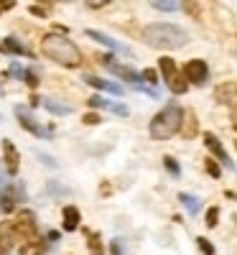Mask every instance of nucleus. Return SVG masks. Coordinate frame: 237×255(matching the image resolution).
Wrapping results in <instances>:
<instances>
[{
    "mask_svg": "<svg viewBox=\"0 0 237 255\" xmlns=\"http://www.w3.org/2000/svg\"><path fill=\"white\" fill-rule=\"evenodd\" d=\"M110 255H125V245H122V240H113L110 243Z\"/></svg>",
    "mask_w": 237,
    "mask_h": 255,
    "instance_id": "31",
    "label": "nucleus"
},
{
    "mask_svg": "<svg viewBox=\"0 0 237 255\" xmlns=\"http://www.w3.org/2000/svg\"><path fill=\"white\" fill-rule=\"evenodd\" d=\"M197 245H199V250H202L204 255H214V245H212L207 238H199V240H197Z\"/></svg>",
    "mask_w": 237,
    "mask_h": 255,
    "instance_id": "30",
    "label": "nucleus"
},
{
    "mask_svg": "<svg viewBox=\"0 0 237 255\" xmlns=\"http://www.w3.org/2000/svg\"><path fill=\"white\" fill-rule=\"evenodd\" d=\"M179 202L186 207V212H189V215H197V212L202 209V202L197 199V197H191V194H186V191H181V194H179Z\"/></svg>",
    "mask_w": 237,
    "mask_h": 255,
    "instance_id": "22",
    "label": "nucleus"
},
{
    "mask_svg": "<svg viewBox=\"0 0 237 255\" xmlns=\"http://www.w3.org/2000/svg\"><path fill=\"white\" fill-rule=\"evenodd\" d=\"M204 168H207V174H209L212 179H220V176H222V168H220V163L214 161V158H207V161H204Z\"/></svg>",
    "mask_w": 237,
    "mask_h": 255,
    "instance_id": "23",
    "label": "nucleus"
},
{
    "mask_svg": "<svg viewBox=\"0 0 237 255\" xmlns=\"http://www.w3.org/2000/svg\"><path fill=\"white\" fill-rule=\"evenodd\" d=\"M204 145L209 148V153L217 158L225 168H235V163H232V158L227 156V151H225V145L220 143V138L214 135V133H204Z\"/></svg>",
    "mask_w": 237,
    "mask_h": 255,
    "instance_id": "9",
    "label": "nucleus"
},
{
    "mask_svg": "<svg viewBox=\"0 0 237 255\" xmlns=\"http://www.w3.org/2000/svg\"><path fill=\"white\" fill-rule=\"evenodd\" d=\"M61 217H64V230L67 232H74L77 227H79V209L77 207H64L61 209Z\"/></svg>",
    "mask_w": 237,
    "mask_h": 255,
    "instance_id": "17",
    "label": "nucleus"
},
{
    "mask_svg": "<svg viewBox=\"0 0 237 255\" xmlns=\"http://www.w3.org/2000/svg\"><path fill=\"white\" fill-rule=\"evenodd\" d=\"M163 166L168 168V174H171V176H179V174H181L179 161H176V158H171V156H166V158H163Z\"/></svg>",
    "mask_w": 237,
    "mask_h": 255,
    "instance_id": "24",
    "label": "nucleus"
},
{
    "mask_svg": "<svg viewBox=\"0 0 237 255\" xmlns=\"http://www.w3.org/2000/svg\"><path fill=\"white\" fill-rule=\"evenodd\" d=\"M87 36L92 38V41H97V44H102V46H107L110 51H118V54H122V56H130V49H125L120 41H115V38H110L107 33H100V31H87Z\"/></svg>",
    "mask_w": 237,
    "mask_h": 255,
    "instance_id": "14",
    "label": "nucleus"
},
{
    "mask_svg": "<svg viewBox=\"0 0 237 255\" xmlns=\"http://www.w3.org/2000/svg\"><path fill=\"white\" fill-rule=\"evenodd\" d=\"M235 148H237V143H235Z\"/></svg>",
    "mask_w": 237,
    "mask_h": 255,
    "instance_id": "39",
    "label": "nucleus"
},
{
    "mask_svg": "<svg viewBox=\"0 0 237 255\" xmlns=\"http://www.w3.org/2000/svg\"><path fill=\"white\" fill-rule=\"evenodd\" d=\"M82 123H87V125H97L100 123V115H95V113H87L82 118Z\"/></svg>",
    "mask_w": 237,
    "mask_h": 255,
    "instance_id": "33",
    "label": "nucleus"
},
{
    "mask_svg": "<svg viewBox=\"0 0 237 255\" xmlns=\"http://www.w3.org/2000/svg\"><path fill=\"white\" fill-rule=\"evenodd\" d=\"M184 115H186V110L181 108L179 102H168L166 108H163L153 120H150V125H148L150 138H156V140H168V138H174L176 133H181Z\"/></svg>",
    "mask_w": 237,
    "mask_h": 255,
    "instance_id": "3",
    "label": "nucleus"
},
{
    "mask_svg": "<svg viewBox=\"0 0 237 255\" xmlns=\"http://www.w3.org/2000/svg\"><path fill=\"white\" fill-rule=\"evenodd\" d=\"M26 72H28V69H23L20 64H10V69H8V74L15 77V79H26Z\"/></svg>",
    "mask_w": 237,
    "mask_h": 255,
    "instance_id": "28",
    "label": "nucleus"
},
{
    "mask_svg": "<svg viewBox=\"0 0 237 255\" xmlns=\"http://www.w3.org/2000/svg\"><path fill=\"white\" fill-rule=\"evenodd\" d=\"M150 3H153V8H158V10H176L174 0H150Z\"/></svg>",
    "mask_w": 237,
    "mask_h": 255,
    "instance_id": "26",
    "label": "nucleus"
},
{
    "mask_svg": "<svg viewBox=\"0 0 237 255\" xmlns=\"http://www.w3.org/2000/svg\"><path fill=\"white\" fill-rule=\"evenodd\" d=\"M214 100L220 105L237 108V82H222L220 87H214Z\"/></svg>",
    "mask_w": 237,
    "mask_h": 255,
    "instance_id": "11",
    "label": "nucleus"
},
{
    "mask_svg": "<svg viewBox=\"0 0 237 255\" xmlns=\"http://www.w3.org/2000/svg\"><path fill=\"white\" fill-rule=\"evenodd\" d=\"M84 82L90 84V87H97L100 92H110V95H122V87L115 82H107V79H100L95 74H84Z\"/></svg>",
    "mask_w": 237,
    "mask_h": 255,
    "instance_id": "16",
    "label": "nucleus"
},
{
    "mask_svg": "<svg viewBox=\"0 0 237 255\" xmlns=\"http://www.w3.org/2000/svg\"><path fill=\"white\" fill-rule=\"evenodd\" d=\"M3 49L5 51H10V54H18V56H31V49H26L20 41L15 38V36H8L5 41H3Z\"/></svg>",
    "mask_w": 237,
    "mask_h": 255,
    "instance_id": "20",
    "label": "nucleus"
},
{
    "mask_svg": "<svg viewBox=\"0 0 237 255\" xmlns=\"http://www.w3.org/2000/svg\"><path fill=\"white\" fill-rule=\"evenodd\" d=\"M181 135H184L186 140H191V138H197V135H199V125H197V118H194V113H191V110H189V113L184 115Z\"/></svg>",
    "mask_w": 237,
    "mask_h": 255,
    "instance_id": "19",
    "label": "nucleus"
},
{
    "mask_svg": "<svg viewBox=\"0 0 237 255\" xmlns=\"http://www.w3.org/2000/svg\"><path fill=\"white\" fill-rule=\"evenodd\" d=\"M143 79L150 82V84H156V72H153V69H145V72H143Z\"/></svg>",
    "mask_w": 237,
    "mask_h": 255,
    "instance_id": "35",
    "label": "nucleus"
},
{
    "mask_svg": "<svg viewBox=\"0 0 237 255\" xmlns=\"http://www.w3.org/2000/svg\"><path fill=\"white\" fill-rule=\"evenodd\" d=\"M184 77L189 79V84H204L209 79V67H207V61L202 59H191L184 64Z\"/></svg>",
    "mask_w": 237,
    "mask_h": 255,
    "instance_id": "8",
    "label": "nucleus"
},
{
    "mask_svg": "<svg viewBox=\"0 0 237 255\" xmlns=\"http://www.w3.org/2000/svg\"><path fill=\"white\" fill-rule=\"evenodd\" d=\"M31 13H33V15H49V8H38V5H31Z\"/></svg>",
    "mask_w": 237,
    "mask_h": 255,
    "instance_id": "36",
    "label": "nucleus"
},
{
    "mask_svg": "<svg viewBox=\"0 0 237 255\" xmlns=\"http://www.w3.org/2000/svg\"><path fill=\"white\" fill-rule=\"evenodd\" d=\"M235 54H237V51H235Z\"/></svg>",
    "mask_w": 237,
    "mask_h": 255,
    "instance_id": "41",
    "label": "nucleus"
},
{
    "mask_svg": "<svg viewBox=\"0 0 237 255\" xmlns=\"http://www.w3.org/2000/svg\"><path fill=\"white\" fill-rule=\"evenodd\" d=\"M0 8H3V10H10V8H15V0H0Z\"/></svg>",
    "mask_w": 237,
    "mask_h": 255,
    "instance_id": "37",
    "label": "nucleus"
},
{
    "mask_svg": "<svg viewBox=\"0 0 237 255\" xmlns=\"http://www.w3.org/2000/svg\"><path fill=\"white\" fill-rule=\"evenodd\" d=\"M15 240H18L15 225L13 222H0V255H10Z\"/></svg>",
    "mask_w": 237,
    "mask_h": 255,
    "instance_id": "12",
    "label": "nucleus"
},
{
    "mask_svg": "<svg viewBox=\"0 0 237 255\" xmlns=\"http://www.w3.org/2000/svg\"><path fill=\"white\" fill-rule=\"evenodd\" d=\"M49 189H51V197H67V194H69V189L59 186L56 181H49Z\"/></svg>",
    "mask_w": 237,
    "mask_h": 255,
    "instance_id": "29",
    "label": "nucleus"
},
{
    "mask_svg": "<svg viewBox=\"0 0 237 255\" xmlns=\"http://www.w3.org/2000/svg\"><path fill=\"white\" fill-rule=\"evenodd\" d=\"M15 118H18L20 128H26L31 135H36V138H51V130H46V128L31 115L28 108H20V105H18V108H15Z\"/></svg>",
    "mask_w": 237,
    "mask_h": 255,
    "instance_id": "7",
    "label": "nucleus"
},
{
    "mask_svg": "<svg viewBox=\"0 0 237 255\" xmlns=\"http://www.w3.org/2000/svg\"><path fill=\"white\" fill-rule=\"evenodd\" d=\"M41 51H44V56H49L51 61H56L64 69L82 67V51L77 49L74 41L67 38L64 33H46L41 38Z\"/></svg>",
    "mask_w": 237,
    "mask_h": 255,
    "instance_id": "1",
    "label": "nucleus"
},
{
    "mask_svg": "<svg viewBox=\"0 0 237 255\" xmlns=\"http://www.w3.org/2000/svg\"><path fill=\"white\" fill-rule=\"evenodd\" d=\"M84 3H87L90 8H102V5L110 3V0H84Z\"/></svg>",
    "mask_w": 237,
    "mask_h": 255,
    "instance_id": "34",
    "label": "nucleus"
},
{
    "mask_svg": "<svg viewBox=\"0 0 237 255\" xmlns=\"http://www.w3.org/2000/svg\"><path fill=\"white\" fill-rule=\"evenodd\" d=\"M230 120H232V128L237 130V108H232V113H230Z\"/></svg>",
    "mask_w": 237,
    "mask_h": 255,
    "instance_id": "38",
    "label": "nucleus"
},
{
    "mask_svg": "<svg viewBox=\"0 0 237 255\" xmlns=\"http://www.w3.org/2000/svg\"><path fill=\"white\" fill-rule=\"evenodd\" d=\"M87 105H90V108H97V110H110V113H115V115H120V118H125V115H127V108H125V105L107 102V100H102L100 95L90 97V100H87Z\"/></svg>",
    "mask_w": 237,
    "mask_h": 255,
    "instance_id": "15",
    "label": "nucleus"
},
{
    "mask_svg": "<svg viewBox=\"0 0 237 255\" xmlns=\"http://www.w3.org/2000/svg\"><path fill=\"white\" fill-rule=\"evenodd\" d=\"M41 102H44V105H46V110L54 113V115H69V113H72V108H67L64 102H59V100H54V97H44Z\"/></svg>",
    "mask_w": 237,
    "mask_h": 255,
    "instance_id": "21",
    "label": "nucleus"
},
{
    "mask_svg": "<svg viewBox=\"0 0 237 255\" xmlns=\"http://www.w3.org/2000/svg\"><path fill=\"white\" fill-rule=\"evenodd\" d=\"M0 10H3V8H0Z\"/></svg>",
    "mask_w": 237,
    "mask_h": 255,
    "instance_id": "40",
    "label": "nucleus"
},
{
    "mask_svg": "<svg viewBox=\"0 0 237 255\" xmlns=\"http://www.w3.org/2000/svg\"><path fill=\"white\" fill-rule=\"evenodd\" d=\"M82 232H84V238H87L90 255H105V248H102V240H100L97 232H95V230H90V227H82Z\"/></svg>",
    "mask_w": 237,
    "mask_h": 255,
    "instance_id": "18",
    "label": "nucleus"
},
{
    "mask_svg": "<svg viewBox=\"0 0 237 255\" xmlns=\"http://www.w3.org/2000/svg\"><path fill=\"white\" fill-rule=\"evenodd\" d=\"M181 5H184V10H186L191 18H202V13H199V8H197V3H194V0H181Z\"/></svg>",
    "mask_w": 237,
    "mask_h": 255,
    "instance_id": "25",
    "label": "nucleus"
},
{
    "mask_svg": "<svg viewBox=\"0 0 237 255\" xmlns=\"http://www.w3.org/2000/svg\"><path fill=\"white\" fill-rule=\"evenodd\" d=\"M20 202H26V189L23 184H0V212L13 215Z\"/></svg>",
    "mask_w": 237,
    "mask_h": 255,
    "instance_id": "6",
    "label": "nucleus"
},
{
    "mask_svg": "<svg viewBox=\"0 0 237 255\" xmlns=\"http://www.w3.org/2000/svg\"><path fill=\"white\" fill-rule=\"evenodd\" d=\"M26 84H28V87H38V74H36L33 67L26 72Z\"/></svg>",
    "mask_w": 237,
    "mask_h": 255,
    "instance_id": "32",
    "label": "nucleus"
},
{
    "mask_svg": "<svg viewBox=\"0 0 237 255\" xmlns=\"http://www.w3.org/2000/svg\"><path fill=\"white\" fill-rule=\"evenodd\" d=\"M158 67H161L163 82L168 84V90L174 92V95H184V92L189 90V79H186L184 72L176 67V61H174V59L161 56V59H158Z\"/></svg>",
    "mask_w": 237,
    "mask_h": 255,
    "instance_id": "5",
    "label": "nucleus"
},
{
    "mask_svg": "<svg viewBox=\"0 0 237 255\" xmlns=\"http://www.w3.org/2000/svg\"><path fill=\"white\" fill-rule=\"evenodd\" d=\"M217 220H220V209L209 207V212H207V227H217Z\"/></svg>",
    "mask_w": 237,
    "mask_h": 255,
    "instance_id": "27",
    "label": "nucleus"
},
{
    "mask_svg": "<svg viewBox=\"0 0 237 255\" xmlns=\"http://www.w3.org/2000/svg\"><path fill=\"white\" fill-rule=\"evenodd\" d=\"M143 41L153 49H181L189 44V33L176 23H150L143 28Z\"/></svg>",
    "mask_w": 237,
    "mask_h": 255,
    "instance_id": "2",
    "label": "nucleus"
},
{
    "mask_svg": "<svg viewBox=\"0 0 237 255\" xmlns=\"http://www.w3.org/2000/svg\"><path fill=\"white\" fill-rule=\"evenodd\" d=\"M15 225V235H18V243H20V255H28L26 250H33L31 255H44L46 253V245L41 240V232H38V225H36V217L33 212L28 209H20L18 217L13 220Z\"/></svg>",
    "mask_w": 237,
    "mask_h": 255,
    "instance_id": "4",
    "label": "nucleus"
},
{
    "mask_svg": "<svg viewBox=\"0 0 237 255\" xmlns=\"http://www.w3.org/2000/svg\"><path fill=\"white\" fill-rule=\"evenodd\" d=\"M3 161H5V174H18V168H20V156H18V151H15V145H13V140H3Z\"/></svg>",
    "mask_w": 237,
    "mask_h": 255,
    "instance_id": "13",
    "label": "nucleus"
},
{
    "mask_svg": "<svg viewBox=\"0 0 237 255\" xmlns=\"http://www.w3.org/2000/svg\"><path fill=\"white\" fill-rule=\"evenodd\" d=\"M100 61L102 64H107V69H110L113 74H118V77H122L125 82H130V84H135V87H138V84H140V77L130 69V67H122V64H118L113 56H100Z\"/></svg>",
    "mask_w": 237,
    "mask_h": 255,
    "instance_id": "10",
    "label": "nucleus"
}]
</instances>
